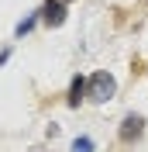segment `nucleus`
<instances>
[{"instance_id": "f03ea898", "label": "nucleus", "mask_w": 148, "mask_h": 152, "mask_svg": "<svg viewBox=\"0 0 148 152\" xmlns=\"http://www.w3.org/2000/svg\"><path fill=\"white\" fill-rule=\"evenodd\" d=\"M65 14H69V10H65L62 0H45L41 10H38V18L45 21L48 28H62V24H65Z\"/></svg>"}, {"instance_id": "0eeeda50", "label": "nucleus", "mask_w": 148, "mask_h": 152, "mask_svg": "<svg viewBox=\"0 0 148 152\" xmlns=\"http://www.w3.org/2000/svg\"><path fill=\"white\" fill-rule=\"evenodd\" d=\"M62 4H69V0H62Z\"/></svg>"}, {"instance_id": "7ed1b4c3", "label": "nucleus", "mask_w": 148, "mask_h": 152, "mask_svg": "<svg viewBox=\"0 0 148 152\" xmlns=\"http://www.w3.org/2000/svg\"><path fill=\"white\" fill-rule=\"evenodd\" d=\"M141 135H145V118L141 114H128L120 121V142H138Z\"/></svg>"}, {"instance_id": "f257e3e1", "label": "nucleus", "mask_w": 148, "mask_h": 152, "mask_svg": "<svg viewBox=\"0 0 148 152\" xmlns=\"http://www.w3.org/2000/svg\"><path fill=\"white\" fill-rule=\"evenodd\" d=\"M114 94H117V80L110 73H93L86 80V97L93 104H107V100H114Z\"/></svg>"}, {"instance_id": "20e7f679", "label": "nucleus", "mask_w": 148, "mask_h": 152, "mask_svg": "<svg viewBox=\"0 0 148 152\" xmlns=\"http://www.w3.org/2000/svg\"><path fill=\"white\" fill-rule=\"evenodd\" d=\"M83 97H86V80H83V76H76L73 86H69V107H79V104H83Z\"/></svg>"}, {"instance_id": "423d86ee", "label": "nucleus", "mask_w": 148, "mask_h": 152, "mask_svg": "<svg viewBox=\"0 0 148 152\" xmlns=\"http://www.w3.org/2000/svg\"><path fill=\"white\" fill-rule=\"evenodd\" d=\"M73 152H93V138H86V135L76 138V142H73Z\"/></svg>"}, {"instance_id": "39448f33", "label": "nucleus", "mask_w": 148, "mask_h": 152, "mask_svg": "<svg viewBox=\"0 0 148 152\" xmlns=\"http://www.w3.org/2000/svg\"><path fill=\"white\" fill-rule=\"evenodd\" d=\"M38 21H41V18H38V14H31V18H24V21H21V24H17V28H14V35H17V38H21V35H28V31L35 28Z\"/></svg>"}]
</instances>
